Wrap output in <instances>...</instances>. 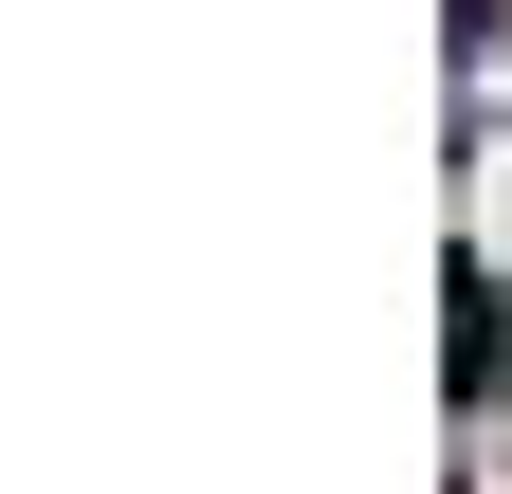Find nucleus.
Instances as JSON below:
<instances>
[]
</instances>
